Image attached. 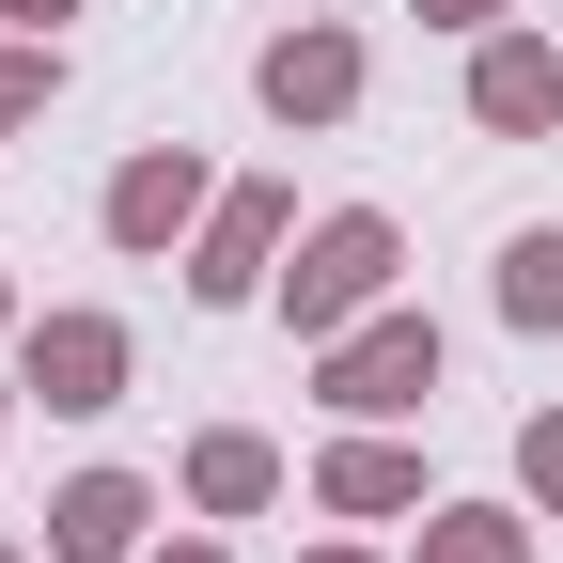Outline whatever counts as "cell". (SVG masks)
I'll list each match as a JSON object with an SVG mask.
<instances>
[{"instance_id": "obj_10", "label": "cell", "mask_w": 563, "mask_h": 563, "mask_svg": "<svg viewBox=\"0 0 563 563\" xmlns=\"http://www.w3.org/2000/svg\"><path fill=\"white\" fill-rule=\"evenodd\" d=\"M188 485H203L220 517H251L266 485H282V454H266V439H203V454H188Z\"/></svg>"}, {"instance_id": "obj_6", "label": "cell", "mask_w": 563, "mask_h": 563, "mask_svg": "<svg viewBox=\"0 0 563 563\" xmlns=\"http://www.w3.org/2000/svg\"><path fill=\"white\" fill-rule=\"evenodd\" d=\"M47 548H63V563H125V548H141V485H125V470L63 485V501H47Z\"/></svg>"}, {"instance_id": "obj_9", "label": "cell", "mask_w": 563, "mask_h": 563, "mask_svg": "<svg viewBox=\"0 0 563 563\" xmlns=\"http://www.w3.org/2000/svg\"><path fill=\"white\" fill-rule=\"evenodd\" d=\"M329 501H344V517H407V501H422V470L361 439V454H329Z\"/></svg>"}, {"instance_id": "obj_13", "label": "cell", "mask_w": 563, "mask_h": 563, "mask_svg": "<svg viewBox=\"0 0 563 563\" xmlns=\"http://www.w3.org/2000/svg\"><path fill=\"white\" fill-rule=\"evenodd\" d=\"M32 110H47V47H0V141H16Z\"/></svg>"}, {"instance_id": "obj_15", "label": "cell", "mask_w": 563, "mask_h": 563, "mask_svg": "<svg viewBox=\"0 0 563 563\" xmlns=\"http://www.w3.org/2000/svg\"><path fill=\"white\" fill-rule=\"evenodd\" d=\"M0 16H16V32H63V16H79V0H0Z\"/></svg>"}, {"instance_id": "obj_2", "label": "cell", "mask_w": 563, "mask_h": 563, "mask_svg": "<svg viewBox=\"0 0 563 563\" xmlns=\"http://www.w3.org/2000/svg\"><path fill=\"white\" fill-rule=\"evenodd\" d=\"M422 391H439V329H422V313L361 329V344L329 361V407H344V422H391V407H422Z\"/></svg>"}, {"instance_id": "obj_11", "label": "cell", "mask_w": 563, "mask_h": 563, "mask_svg": "<svg viewBox=\"0 0 563 563\" xmlns=\"http://www.w3.org/2000/svg\"><path fill=\"white\" fill-rule=\"evenodd\" d=\"M501 313L517 329H563V235H517L501 251Z\"/></svg>"}, {"instance_id": "obj_16", "label": "cell", "mask_w": 563, "mask_h": 563, "mask_svg": "<svg viewBox=\"0 0 563 563\" xmlns=\"http://www.w3.org/2000/svg\"><path fill=\"white\" fill-rule=\"evenodd\" d=\"M422 16H454V32H470V16H501V0H422Z\"/></svg>"}, {"instance_id": "obj_12", "label": "cell", "mask_w": 563, "mask_h": 563, "mask_svg": "<svg viewBox=\"0 0 563 563\" xmlns=\"http://www.w3.org/2000/svg\"><path fill=\"white\" fill-rule=\"evenodd\" d=\"M422 563H517V517H439V532H422Z\"/></svg>"}, {"instance_id": "obj_7", "label": "cell", "mask_w": 563, "mask_h": 563, "mask_svg": "<svg viewBox=\"0 0 563 563\" xmlns=\"http://www.w3.org/2000/svg\"><path fill=\"white\" fill-rule=\"evenodd\" d=\"M266 251H282V188H235V203H220V235H203V266H188V282H203V298H251V282H266Z\"/></svg>"}, {"instance_id": "obj_19", "label": "cell", "mask_w": 563, "mask_h": 563, "mask_svg": "<svg viewBox=\"0 0 563 563\" xmlns=\"http://www.w3.org/2000/svg\"><path fill=\"white\" fill-rule=\"evenodd\" d=\"M0 563H16V548H0Z\"/></svg>"}, {"instance_id": "obj_5", "label": "cell", "mask_w": 563, "mask_h": 563, "mask_svg": "<svg viewBox=\"0 0 563 563\" xmlns=\"http://www.w3.org/2000/svg\"><path fill=\"white\" fill-rule=\"evenodd\" d=\"M344 95H361V47H344V32H282L266 47V110L282 125H329Z\"/></svg>"}, {"instance_id": "obj_1", "label": "cell", "mask_w": 563, "mask_h": 563, "mask_svg": "<svg viewBox=\"0 0 563 563\" xmlns=\"http://www.w3.org/2000/svg\"><path fill=\"white\" fill-rule=\"evenodd\" d=\"M376 282H391V220H376V203H344V220H329L298 266H282V313H298V329H344Z\"/></svg>"}, {"instance_id": "obj_4", "label": "cell", "mask_w": 563, "mask_h": 563, "mask_svg": "<svg viewBox=\"0 0 563 563\" xmlns=\"http://www.w3.org/2000/svg\"><path fill=\"white\" fill-rule=\"evenodd\" d=\"M32 391H47V407H110V391H125V329H110V313H47V329H32Z\"/></svg>"}, {"instance_id": "obj_8", "label": "cell", "mask_w": 563, "mask_h": 563, "mask_svg": "<svg viewBox=\"0 0 563 563\" xmlns=\"http://www.w3.org/2000/svg\"><path fill=\"white\" fill-rule=\"evenodd\" d=\"M188 203H203V173H188V157H125L110 235H125V251H173V220H188Z\"/></svg>"}, {"instance_id": "obj_14", "label": "cell", "mask_w": 563, "mask_h": 563, "mask_svg": "<svg viewBox=\"0 0 563 563\" xmlns=\"http://www.w3.org/2000/svg\"><path fill=\"white\" fill-rule=\"evenodd\" d=\"M517 470H532V501H563V422H532V439H517Z\"/></svg>"}, {"instance_id": "obj_18", "label": "cell", "mask_w": 563, "mask_h": 563, "mask_svg": "<svg viewBox=\"0 0 563 563\" xmlns=\"http://www.w3.org/2000/svg\"><path fill=\"white\" fill-rule=\"evenodd\" d=\"M313 563H361V548H313Z\"/></svg>"}, {"instance_id": "obj_17", "label": "cell", "mask_w": 563, "mask_h": 563, "mask_svg": "<svg viewBox=\"0 0 563 563\" xmlns=\"http://www.w3.org/2000/svg\"><path fill=\"white\" fill-rule=\"evenodd\" d=\"M157 563H220V548H157Z\"/></svg>"}, {"instance_id": "obj_3", "label": "cell", "mask_w": 563, "mask_h": 563, "mask_svg": "<svg viewBox=\"0 0 563 563\" xmlns=\"http://www.w3.org/2000/svg\"><path fill=\"white\" fill-rule=\"evenodd\" d=\"M470 110L501 125V141H548V125H563V47H532V32H501V47L470 63Z\"/></svg>"}]
</instances>
